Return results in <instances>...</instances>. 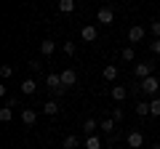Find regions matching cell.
I'll use <instances>...</instances> for the list:
<instances>
[{
  "instance_id": "14",
  "label": "cell",
  "mask_w": 160,
  "mask_h": 149,
  "mask_svg": "<svg viewBox=\"0 0 160 149\" xmlns=\"http://www.w3.org/2000/svg\"><path fill=\"white\" fill-rule=\"evenodd\" d=\"M22 123L24 125H35V123H38V112H35V109H24L22 112Z\"/></svg>"
},
{
  "instance_id": "18",
  "label": "cell",
  "mask_w": 160,
  "mask_h": 149,
  "mask_svg": "<svg viewBox=\"0 0 160 149\" xmlns=\"http://www.w3.org/2000/svg\"><path fill=\"white\" fill-rule=\"evenodd\" d=\"M75 11V0H59V13H72Z\"/></svg>"
},
{
  "instance_id": "11",
  "label": "cell",
  "mask_w": 160,
  "mask_h": 149,
  "mask_svg": "<svg viewBox=\"0 0 160 149\" xmlns=\"http://www.w3.org/2000/svg\"><path fill=\"white\" fill-rule=\"evenodd\" d=\"M35 91H38V83H35V77H27V80H22V93H24V96H32Z\"/></svg>"
},
{
  "instance_id": "21",
  "label": "cell",
  "mask_w": 160,
  "mask_h": 149,
  "mask_svg": "<svg viewBox=\"0 0 160 149\" xmlns=\"http://www.w3.org/2000/svg\"><path fill=\"white\" fill-rule=\"evenodd\" d=\"M149 115H152V117H160V99H158V96L149 101Z\"/></svg>"
},
{
  "instance_id": "9",
  "label": "cell",
  "mask_w": 160,
  "mask_h": 149,
  "mask_svg": "<svg viewBox=\"0 0 160 149\" xmlns=\"http://www.w3.org/2000/svg\"><path fill=\"white\" fill-rule=\"evenodd\" d=\"M62 83H64V88L75 85V83H78V72H75V69H64L62 72Z\"/></svg>"
},
{
  "instance_id": "8",
  "label": "cell",
  "mask_w": 160,
  "mask_h": 149,
  "mask_svg": "<svg viewBox=\"0 0 160 149\" xmlns=\"http://www.w3.org/2000/svg\"><path fill=\"white\" fill-rule=\"evenodd\" d=\"M102 77L107 83H115V80H118V67H115V64H107V67L102 69Z\"/></svg>"
},
{
  "instance_id": "30",
  "label": "cell",
  "mask_w": 160,
  "mask_h": 149,
  "mask_svg": "<svg viewBox=\"0 0 160 149\" xmlns=\"http://www.w3.org/2000/svg\"><path fill=\"white\" fill-rule=\"evenodd\" d=\"M149 149H160V144H152V147H149Z\"/></svg>"
},
{
  "instance_id": "20",
  "label": "cell",
  "mask_w": 160,
  "mask_h": 149,
  "mask_svg": "<svg viewBox=\"0 0 160 149\" xmlns=\"http://www.w3.org/2000/svg\"><path fill=\"white\" fill-rule=\"evenodd\" d=\"M120 56H123V61H133V59H136V51H133L131 46H126L123 51H120Z\"/></svg>"
},
{
  "instance_id": "24",
  "label": "cell",
  "mask_w": 160,
  "mask_h": 149,
  "mask_svg": "<svg viewBox=\"0 0 160 149\" xmlns=\"http://www.w3.org/2000/svg\"><path fill=\"white\" fill-rule=\"evenodd\" d=\"M62 51L67 53V56H75V51H78V46H75L72 40H67V43H64V46H62Z\"/></svg>"
},
{
  "instance_id": "22",
  "label": "cell",
  "mask_w": 160,
  "mask_h": 149,
  "mask_svg": "<svg viewBox=\"0 0 160 149\" xmlns=\"http://www.w3.org/2000/svg\"><path fill=\"white\" fill-rule=\"evenodd\" d=\"M136 115L139 117H147L149 115V101H139L136 104Z\"/></svg>"
},
{
  "instance_id": "3",
  "label": "cell",
  "mask_w": 160,
  "mask_h": 149,
  "mask_svg": "<svg viewBox=\"0 0 160 149\" xmlns=\"http://www.w3.org/2000/svg\"><path fill=\"white\" fill-rule=\"evenodd\" d=\"M126 144H128L131 149H142V147H144V133H142V131H131V133L126 136Z\"/></svg>"
},
{
  "instance_id": "12",
  "label": "cell",
  "mask_w": 160,
  "mask_h": 149,
  "mask_svg": "<svg viewBox=\"0 0 160 149\" xmlns=\"http://www.w3.org/2000/svg\"><path fill=\"white\" fill-rule=\"evenodd\" d=\"M43 112H46L48 117H56L59 112H62V107H59V104H56V101L51 99V101H46V104H43Z\"/></svg>"
},
{
  "instance_id": "10",
  "label": "cell",
  "mask_w": 160,
  "mask_h": 149,
  "mask_svg": "<svg viewBox=\"0 0 160 149\" xmlns=\"http://www.w3.org/2000/svg\"><path fill=\"white\" fill-rule=\"evenodd\" d=\"M80 128H83V133H86V136H93V133H96V128H99V123L93 120V117H86Z\"/></svg>"
},
{
  "instance_id": "2",
  "label": "cell",
  "mask_w": 160,
  "mask_h": 149,
  "mask_svg": "<svg viewBox=\"0 0 160 149\" xmlns=\"http://www.w3.org/2000/svg\"><path fill=\"white\" fill-rule=\"evenodd\" d=\"M139 85H142V91L147 93V96H155V93L160 91V80L155 77V74H149V77H144V80L139 83Z\"/></svg>"
},
{
  "instance_id": "15",
  "label": "cell",
  "mask_w": 160,
  "mask_h": 149,
  "mask_svg": "<svg viewBox=\"0 0 160 149\" xmlns=\"http://www.w3.org/2000/svg\"><path fill=\"white\" fill-rule=\"evenodd\" d=\"M126 96H128V88L126 85H112V99H115V101H126Z\"/></svg>"
},
{
  "instance_id": "17",
  "label": "cell",
  "mask_w": 160,
  "mask_h": 149,
  "mask_svg": "<svg viewBox=\"0 0 160 149\" xmlns=\"http://www.w3.org/2000/svg\"><path fill=\"white\" fill-rule=\"evenodd\" d=\"M62 147H64V149H78V147H80V138H78V136H64Z\"/></svg>"
},
{
  "instance_id": "23",
  "label": "cell",
  "mask_w": 160,
  "mask_h": 149,
  "mask_svg": "<svg viewBox=\"0 0 160 149\" xmlns=\"http://www.w3.org/2000/svg\"><path fill=\"white\" fill-rule=\"evenodd\" d=\"M102 131H104V133H115V120H112V117L102 120Z\"/></svg>"
},
{
  "instance_id": "29",
  "label": "cell",
  "mask_w": 160,
  "mask_h": 149,
  "mask_svg": "<svg viewBox=\"0 0 160 149\" xmlns=\"http://www.w3.org/2000/svg\"><path fill=\"white\" fill-rule=\"evenodd\" d=\"M27 67H29V72H40L43 64H38V59H32V61H27Z\"/></svg>"
},
{
  "instance_id": "5",
  "label": "cell",
  "mask_w": 160,
  "mask_h": 149,
  "mask_svg": "<svg viewBox=\"0 0 160 149\" xmlns=\"http://www.w3.org/2000/svg\"><path fill=\"white\" fill-rule=\"evenodd\" d=\"M152 67H155L152 61H144V64H136V67H133V74H136L139 80H144V77H149V74H152Z\"/></svg>"
},
{
  "instance_id": "28",
  "label": "cell",
  "mask_w": 160,
  "mask_h": 149,
  "mask_svg": "<svg viewBox=\"0 0 160 149\" xmlns=\"http://www.w3.org/2000/svg\"><path fill=\"white\" fill-rule=\"evenodd\" d=\"M13 74V67L11 64H3V67H0V77H11Z\"/></svg>"
},
{
  "instance_id": "26",
  "label": "cell",
  "mask_w": 160,
  "mask_h": 149,
  "mask_svg": "<svg viewBox=\"0 0 160 149\" xmlns=\"http://www.w3.org/2000/svg\"><path fill=\"white\" fill-rule=\"evenodd\" d=\"M149 32H152L155 37H160V19H152V24H149Z\"/></svg>"
},
{
  "instance_id": "7",
  "label": "cell",
  "mask_w": 160,
  "mask_h": 149,
  "mask_svg": "<svg viewBox=\"0 0 160 149\" xmlns=\"http://www.w3.org/2000/svg\"><path fill=\"white\" fill-rule=\"evenodd\" d=\"M144 35H147V32H144V27H139V24H136V27L128 29V40H131V43H142Z\"/></svg>"
},
{
  "instance_id": "1",
  "label": "cell",
  "mask_w": 160,
  "mask_h": 149,
  "mask_svg": "<svg viewBox=\"0 0 160 149\" xmlns=\"http://www.w3.org/2000/svg\"><path fill=\"white\" fill-rule=\"evenodd\" d=\"M46 85H48V91L53 93V96H62L67 88H64V83H62V74H56V72H51L46 77Z\"/></svg>"
},
{
  "instance_id": "16",
  "label": "cell",
  "mask_w": 160,
  "mask_h": 149,
  "mask_svg": "<svg viewBox=\"0 0 160 149\" xmlns=\"http://www.w3.org/2000/svg\"><path fill=\"white\" fill-rule=\"evenodd\" d=\"M83 149H102V138L93 133V136H88L86 138V144H83Z\"/></svg>"
},
{
  "instance_id": "6",
  "label": "cell",
  "mask_w": 160,
  "mask_h": 149,
  "mask_svg": "<svg viewBox=\"0 0 160 149\" xmlns=\"http://www.w3.org/2000/svg\"><path fill=\"white\" fill-rule=\"evenodd\" d=\"M96 27H93V24H86V27H83V29H80V40H83V43H93V40H96Z\"/></svg>"
},
{
  "instance_id": "25",
  "label": "cell",
  "mask_w": 160,
  "mask_h": 149,
  "mask_svg": "<svg viewBox=\"0 0 160 149\" xmlns=\"http://www.w3.org/2000/svg\"><path fill=\"white\" fill-rule=\"evenodd\" d=\"M112 120H115V123L126 120V112H123V107H115V109H112Z\"/></svg>"
},
{
  "instance_id": "4",
  "label": "cell",
  "mask_w": 160,
  "mask_h": 149,
  "mask_svg": "<svg viewBox=\"0 0 160 149\" xmlns=\"http://www.w3.org/2000/svg\"><path fill=\"white\" fill-rule=\"evenodd\" d=\"M96 19H99L102 24H112V22H115V11H112L109 6H102V8L96 11Z\"/></svg>"
},
{
  "instance_id": "13",
  "label": "cell",
  "mask_w": 160,
  "mask_h": 149,
  "mask_svg": "<svg viewBox=\"0 0 160 149\" xmlns=\"http://www.w3.org/2000/svg\"><path fill=\"white\" fill-rule=\"evenodd\" d=\"M53 51H56V43H53V40H48V37H46V40H40V53H43V56H51Z\"/></svg>"
},
{
  "instance_id": "27",
  "label": "cell",
  "mask_w": 160,
  "mask_h": 149,
  "mask_svg": "<svg viewBox=\"0 0 160 149\" xmlns=\"http://www.w3.org/2000/svg\"><path fill=\"white\" fill-rule=\"evenodd\" d=\"M149 51H152L155 56H160V37H152V43H149Z\"/></svg>"
},
{
  "instance_id": "19",
  "label": "cell",
  "mask_w": 160,
  "mask_h": 149,
  "mask_svg": "<svg viewBox=\"0 0 160 149\" xmlns=\"http://www.w3.org/2000/svg\"><path fill=\"white\" fill-rule=\"evenodd\" d=\"M11 117H13L11 107H0V123H11Z\"/></svg>"
}]
</instances>
